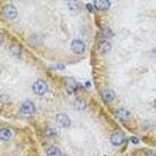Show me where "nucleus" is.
Wrapping results in <instances>:
<instances>
[{
	"instance_id": "f03ea898",
	"label": "nucleus",
	"mask_w": 156,
	"mask_h": 156,
	"mask_svg": "<svg viewBox=\"0 0 156 156\" xmlns=\"http://www.w3.org/2000/svg\"><path fill=\"white\" fill-rule=\"evenodd\" d=\"M57 124L62 128H68L70 126V119L67 114L60 113L56 116Z\"/></svg>"
},
{
	"instance_id": "4be33fe9",
	"label": "nucleus",
	"mask_w": 156,
	"mask_h": 156,
	"mask_svg": "<svg viewBox=\"0 0 156 156\" xmlns=\"http://www.w3.org/2000/svg\"><path fill=\"white\" fill-rule=\"evenodd\" d=\"M154 107L156 108V99H155V101H154Z\"/></svg>"
},
{
	"instance_id": "6ab92c4d",
	"label": "nucleus",
	"mask_w": 156,
	"mask_h": 156,
	"mask_svg": "<svg viewBox=\"0 0 156 156\" xmlns=\"http://www.w3.org/2000/svg\"><path fill=\"white\" fill-rule=\"evenodd\" d=\"M149 152V156H156V151H150Z\"/></svg>"
},
{
	"instance_id": "0eeeda50",
	"label": "nucleus",
	"mask_w": 156,
	"mask_h": 156,
	"mask_svg": "<svg viewBox=\"0 0 156 156\" xmlns=\"http://www.w3.org/2000/svg\"><path fill=\"white\" fill-rule=\"evenodd\" d=\"M102 97L105 102H109L115 99V94L112 90L107 89L102 91Z\"/></svg>"
},
{
	"instance_id": "f3484780",
	"label": "nucleus",
	"mask_w": 156,
	"mask_h": 156,
	"mask_svg": "<svg viewBox=\"0 0 156 156\" xmlns=\"http://www.w3.org/2000/svg\"><path fill=\"white\" fill-rule=\"evenodd\" d=\"M53 68H56V69H60V70H63L65 68V66H63V64H56V65H53L52 66Z\"/></svg>"
},
{
	"instance_id": "9b49d317",
	"label": "nucleus",
	"mask_w": 156,
	"mask_h": 156,
	"mask_svg": "<svg viewBox=\"0 0 156 156\" xmlns=\"http://www.w3.org/2000/svg\"><path fill=\"white\" fill-rule=\"evenodd\" d=\"M11 131L9 129L2 128L0 130V139L2 140V141H8L9 138H11Z\"/></svg>"
},
{
	"instance_id": "f257e3e1",
	"label": "nucleus",
	"mask_w": 156,
	"mask_h": 156,
	"mask_svg": "<svg viewBox=\"0 0 156 156\" xmlns=\"http://www.w3.org/2000/svg\"><path fill=\"white\" fill-rule=\"evenodd\" d=\"M34 92L37 95H42L48 91V85L44 80H38L33 85Z\"/></svg>"
},
{
	"instance_id": "2eb2a0df",
	"label": "nucleus",
	"mask_w": 156,
	"mask_h": 156,
	"mask_svg": "<svg viewBox=\"0 0 156 156\" xmlns=\"http://www.w3.org/2000/svg\"><path fill=\"white\" fill-rule=\"evenodd\" d=\"M10 49H11V51L14 53V54H20V53H21V48L19 46H17V45H11Z\"/></svg>"
},
{
	"instance_id": "39448f33",
	"label": "nucleus",
	"mask_w": 156,
	"mask_h": 156,
	"mask_svg": "<svg viewBox=\"0 0 156 156\" xmlns=\"http://www.w3.org/2000/svg\"><path fill=\"white\" fill-rule=\"evenodd\" d=\"M21 111L24 114H32L35 111V106L30 101L24 102L21 107Z\"/></svg>"
},
{
	"instance_id": "f8f14e48",
	"label": "nucleus",
	"mask_w": 156,
	"mask_h": 156,
	"mask_svg": "<svg viewBox=\"0 0 156 156\" xmlns=\"http://www.w3.org/2000/svg\"><path fill=\"white\" fill-rule=\"evenodd\" d=\"M47 155L48 156H62V151L60 148L56 147H52L48 148L47 151Z\"/></svg>"
},
{
	"instance_id": "1a4fd4ad",
	"label": "nucleus",
	"mask_w": 156,
	"mask_h": 156,
	"mask_svg": "<svg viewBox=\"0 0 156 156\" xmlns=\"http://www.w3.org/2000/svg\"><path fill=\"white\" fill-rule=\"evenodd\" d=\"M115 116L119 119V120L124 121L126 120L130 117V112L128 110L124 109H121L117 110L115 112Z\"/></svg>"
},
{
	"instance_id": "dca6fc26",
	"label": "nucleus",
	"mask_w": 156,
	"mask_h": 156,
	"mask_svg": "<svg viewBox=\"0 0 156 156\" xmlns=\"http://www.w3.org/2000/svg\"><path fill=\"white\" fill-rule=\"evenodd\" d=\"M46 135L47 136H49V137H52V136H55L56 135V131H55V130H51V129H48V130L47 131L46 133Z\"/></svg>"
},
{
	"instance_id": "4468645a",
	"label": "nucleus",
	"mask_w": 156,
	"mask_h": 156,
	"mask_svg": "<svg viewBox=\"0 0 156 156\" xmlns=\"http://www.w3.org/2000/svg\"><path fill=\"white\" fill-rule=\"evenodd\" d=\"M86 104L84 101L83 100H77L75 102V108L77 109L78 110H81L85 109Z\"/></svg>"
},
{
	"instance_id": "423d86ee",
	"label": "nucleus",
	"mask_w": 156,
	"mask_h": 156,
	"mask_svg": "<svg viewBox=\"0 0 156 156\" xmlns=\"http://www.w3.org/2000/svg\"><path fill=\"white\" fill-rule=\"evenodd\" d=\"M125 140V136L123 133L116 132L112 134L111 138V141L112 145H120L123 143Z\"/></svg>"
},
{
	"instance_id": "9d476101",
	"label": "nucleus",
	"mask_w": 156,
	"mask_h": 156,
	"mask_svg": "<svg viewBox=\"0 0 156 156\" xmlns=\"http://www.w3.org/2000/svg\"><path fill=\"white\" fill-rule=\"evenodd\" d=\"M76 80L73 79V78H69L67 81V84H66V88H67V91L69 92V93H72L75 91V89L76 88Z\"/></svg>"
},
{
	"instance_id": "aec40b11",
	"label": "nucleus",
	"mask_w": 156,
	"mask_h": 156,
	"mask_svg": "<svg viewBox=\"0 0 156 156\" xmlns=\"http://www.w3.org/2000/svg\"><path fill=\"white\" fill-rule=\"evenodd\" d=\"M87 9H88V10H90V11H91V10H92V8H91V4H87Z\"/></svg>"
},
{
	"instance_id": "a211bd4d",
	"label": "nucleus",
	"mask_w": 156,
	"mask_h": 156,
	"mask_svg": "<svg viewBox=\"0 0 156 156\" xmlns=\"http://www.w3.org/2000/svg\"><path fill=\"white\" fill-rule=\"evenodd\" d=\"M131 141L134 144H138L139 143V139L136 137H133V138H131Z\"/></svg>"
},
{
	"instance_id": "ddd939ff",
	"label": "nucleus",
	"mask_w": 156,
	"mask_h": 156,
	"mask_svg": "<svg viewBox=\"0 0 156 156\" xmlns=\"http://www.w3.org/2000/svg\"><path fill=\"white\" fill-rule=\"evenodd\" d=\"M110 48H111V45H110V44L108 42V41H104L100 43V45H99V49H100V51L102 52H104V53H106V52H109V51L110 50Z\"/></svg>"
},
{
	"instance_id": "412c9836",
	"label": "nucleus",
	"mask_w": 156,
	"mask_h": 156,
	"mask_svg": "<svg viewBox=\"0 0 156 156\" xmlns=\"http://www.w3.org/2000/svg\"><path fill=\"white\" fill-rule=\"evenodd\" d=\"M2 34H0V45H2Z\"/></svg>"
},
{
	"instance_id": "20e7f679",
	"label": "nucleus",
	"mask_w": 156,
	"mask_h": 156,
	"mask_svg": "<svg viewBox=\"0 0 156 156\" xmlns=\"http://www.w3.org/2000/svg\"><path fill=\"white\" fill-rule=\"evenodd\" d=\"M71 50L76 54L83 53L85 50V44L80 40H73L71 43Z\"/></svg>"
},
{
	"instance_id": "7ed1b4c3",
	"label": "nucleus",
	"mask_w": 156,
	"mask_h": 156,
	"mask_svg": "<svg viewBox=\"0 0 156 156\" xmlns=\"http://www.w3.org/2000/svg\"><path fill=\"white\" fill-rule=\"evenodd\" d=\"M2 13L6 18L9 19L15 18L17 15V9L12 4H8V5L4 6L3 9H2Z\"/></svg>"
},
{
	"instance_id": "6e6552de",
	"label": "nucleus",
	"mask_w": 156,
	"mask_h": 156,
	"mask_svg": "<svg viewBox=\"0 0 156 156\" xmlns=\"http://www.w3.org/2000/svg\"><path fill=\"white\" fill-rule=\"evenodd\" d=\"M95 6L99 10H106L110 6V2L107 0H96L95 1Z\"/></svg>"
}]
</instances>
